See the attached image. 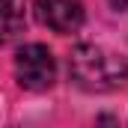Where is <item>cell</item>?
<instances>
[{"label": "cell", "instance_id": "obj_1", "mask_svg": "<svg viewBox=\"0 0 128 128\" xmlns=\"http://www.w3.org/2000/svg\"><path fill=\"white\" fill-rule=\"evenodd\" d=\"M72 80L86 92H110L128 80V63L98 45H78L68 57Z\"/></svg>", "mask_w": 128, "mask_h": 128}, {"label": "cell", "instance_id": "obj_2", "mask_svg": "<svg viewBox=\"0 0 128 128\" xmlns=\"http://www.w3.org/2000/svg\"><path fill=\"white\" fill-rule=\"evenodd\" d=\"M15 74L18 84L33 92H45L57 80V60L45 45H27L15 57Z\"/></svg>", "mask_w": 128, "mask_h": 128}, {"label": "cell", "instance_id": "obj_3", "mask_svg": "<svg viewBox=\"0 0 128 128\" xmlns=\"http://www.w3.org/2000/svg\"><path fill=\"white\" fill-rule=\"evenodd\" d=\"M36 18L48 30L68 36V33H78L84 27L86 12H84L80 0H36Z\"/></svg>", "mask_w": 128, "mask_h": 128}, {"label": "cell", "instance_id": "obj_4", "mask_svg": "<svg viewBox=\"0 0 128 128\" xmlns=\"http://www.w3.org/2000/svg\"><path fill=\"white\" fill-rule=\"evenodd\" d=\"M27 21V0H0V45L15 39Z\"/></svg>", "mask_w": 128, "mask_h": 128}, {"label": "cell", "instance_id": "obj_5", "mask_svg": "<svg viewBox=\"0 0 128 128\" xmlns=\"http://www.w3.org/2000/svg\"><path fill=\"white\" fill-rule=\"evenodd\" d=\"M107 3H110L116 12H125V9H128V0H107Z\"/></svg>", "mask_w": 128, "mask_h": 128}]
</instances>
